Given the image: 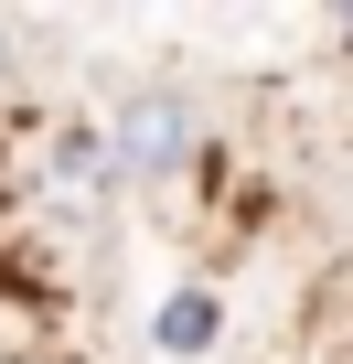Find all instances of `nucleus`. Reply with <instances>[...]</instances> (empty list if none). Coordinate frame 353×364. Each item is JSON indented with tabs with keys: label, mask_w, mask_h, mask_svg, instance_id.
Segmentation results:
<instances>
[{
	"label": "nucleus",
	"mask_w": 353,
	"mask_h": 364,
	"mask_svg": "<svg viewBox=\"0 0 353 364\" xmlns=\"http://www.w3.org/2000/svg\"><path fill=\"white\" fill-rule=\"evenodd\" d=\"M107 150H118V182H171L204 161V118L183 86H129L107 107Z\"/></svg>",
	"instance_id": "obj_1"
},
{
	"label": "nucleus",
	"mask_w": 353,
	"mask_h": 364,
	"mask_svg": "<svg viewBox=\"0 0 353 364\" xmlns=\"http://www.w3.org/2000/svg\"><path fill=\"white\" fill-rule=\"evenodd\" d=\"M107 182H118V150H107V129L65 118V129L43 139V193H54V204H97Z\"/></svg>",
	"instance_id": "obj_2"
},
{
	"label": "nucleus",
	"mask_w": 353,
	"mask_h": 364,
	"mask_svg": "<svg viewBox=\"0 0 353 364\" xmlns=\"http://www.w3.org/2000/svg\"><path fill=\"white\" fill-rule=\"evenodd\" d=\"M214 332H225V300H214V289L161 300V353H214Z\"/></svg>",
	"instance_id": "obj_3"
},
{
	"label": "nucleus",
	"mask_w": 353,
	"mask_h": 364,
	"mask_svg": "<svg viewBox=\"0 0 353 364\" xmlns=\"http://www.w3.org/2000/svg\"><path fill=\"white\" fill-rule=\"evenodd\" d=\"M342 43H353V11H342Z\"/></svg>",
	"instance_id": "obj_4"
}]
</instances>
